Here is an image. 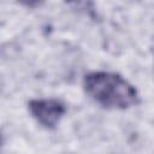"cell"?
Instances as JSON below:
<instances>
[{
  "instance_id": "7a4b0ae2",
  "label": "cell",
  "mask_w": 154,
  "mask_h": 154,
  "mask_svg": "<svg viewBox=\"0 0 154 154\" xmlns=\"http://www.w3.org/2000/svg\"><path fill=\"white\" fill-rule=\"evenodd\" d=\"M31 117L45 129L54 130L66 113V106L58 99H31L28 101Z\"/></svg>"
},
{
  "instance_id": "3957f363",
  "label": "cell",
  "mask_w": 154,
  "mask_h": 154,
  "mask_svg": "<svg viewBox=\"0 0 154 154\" xmlns=\"http://www.w3.org/2000/svg\"><path fill=\"white\" fill-rule=\"evenodd\" d=\"M0 143H1V140H0Z\"/></svg>"
},
{
  "instance_id": "6da1fadb",
  "label": "cell",
  "mask_w": 154,
  "mask_h": 154,
  "mask_svg": "<svg viewBox=\"0 0 154 154\" xmlns=\"http://www.w3.org/2000/svg\"><path fill=\"white\" fill-rule=\"evenodd\" d=\"M85 94L107 109H128L140 102V94L122 75L109 71H93L83 77Z\"/></svg>"
}]
</instances>
